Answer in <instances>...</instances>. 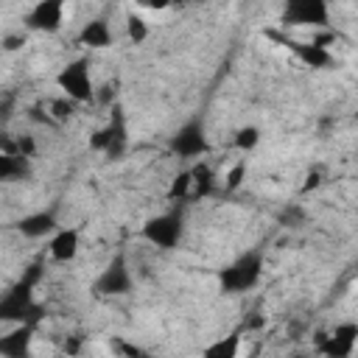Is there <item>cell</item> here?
I'll list each match as a JSON object with an SVG mask.
<instances>
[{
    "instance_id": "obj_23",
    "label": "cell",
    "mask_w": 358,
    "mask_h": 358,
    "mask_svg": "<svg viewBox=\"0 0 358 358\" xmlns=\"http://www.w3.org/2000/svg\"><path fill=\"white\" fill-rule=\"evenodd\" d=\"M246 159H238L227 173H224V187L227 190H238L241 185H243V179H246Z\"/></svg>"
},
{
    "instance_id": "obj_1",
    "label": "cell",
    "mask_w": 358,
    "mask_h": 358,
    "mask_svg": "<svg viewBox=\"0 0 358 358\" xmlns=\"http://www.w3.org/2000/svg\"><path fill=\"white\" fill-rule=\"evenodd\" d=\"M42 280V266L34 263L28 271L0 296V322L6 324H36L42 319V308L36 302V285Z\"/></svg>"
},
{
    "instance_id": "obj_15",
    "label": "cell",
    "mask_w": 358,
    "mask_h": 358,
    "mask_svg": "<svg viewBox=\"0 0 358 358\" xmlns=\"http://www.w3.org/2000/svg\"><path fill=\"white\" fill-rule=\"evenodd\" d=\"M78 45L90 48V50H103V48H112L115 45V34H112V25L106 17H95L90 22L81 25L78 31Z\"/></svg>"
},
{
    "instance_id": "obj_3",
    "label": "cell",
    "mask_w": 358,
    "mask_h": 358,
    "mask_svg": "<svg viewBox=\"0 0 358 358\" xmlns=\"http://www.w3.org/2000/svg\"><path fill=\"white\" fill-rule=\"evenodd\" d=\"M168 151L185 162H193V159H204L210 151H213V143H210V134H207V126L199 115L187 117L168 140Z\"/></svg>"
},
{
    "instance_id": "obj_8",
    "label": "cell",
    "mask_w": 358,
    "mask_h": 358,
    "mask_svg": "<svg viewBox=\"0 0 358 358\" xmlns=\"http://www.w3.org/2000/svg\"><path fill=\"white\" fill-rule=\"evenodd\" d=\"M131 288H134L131 268H129V263H126L123 255H115V257L106 263V268L98 274V280H95V294H98V296H123V294H129Z\"/></svg>"
},
{
    "instance_id": "obj_28",
    "label": "cell",
    "mask_w": 358,
    "mask_h": 358,
    "mask_svg": "<svg viewBox=\"0 0 358 358\" xmlns=\"http://www.w3.org/2000/svg\"><path fill=\"white\" fill-rule=\"evenodd\" d=\"M25 45V34H6L3 39H0V48L6 50V53H14V50H20Z\"/></svg>"
},
{
    "instance_id": "obj_14",
    "label": "cell",
    "mask_w": 358,
    "mask_h": 358,
    "mask_svg": "<svg viewBox=\"0 0 358 358\" xmlns=\"http://www.w3.org/2000/svg\"><path fill=\"white\" fill-rule=\"evenodd\" d=\"M34 327L36 324H11V330L0 336V355L3 358L28 355L31 352V341H34Z\"/></svg>"
},
{
    "instance_id": "obj_26",
    "label": "cell",
    "mask_w": 358,
    "mask_h": 358,
    "mask_svg": "<svg viewBox=\"0 0 358 358\" xmlns=\"http://www.w3.org/2000/svg\"><path fill=\"white\" fill-rule=\"evenodd\" d=\"M14 137H17V154L34 159L36 157V140H34V134H14Z\"/></svg>"
},
{
    "instance_id": "obj_24",
    "label": "cell",
    "mask_w": 358,
    "mask_h": 358,
    "mask_svg": "<svg viewBox=\"0 0 358 358\" xmlns=\"http://www.w3.org/2000/svg\"><path fill=\"white\" fill-rule=\"evenodd\" d=\"M28 120H34V123H39V126H48V129H59L56 120L48 115L45 103H34V106H28Z\"/></svg>"
},
{
    "instance_id": "obj_6",
    "label": "cell",
    "mask_w": 358,
    "mask_h": 358,
    "mask_svg": "<svg viewBox=\"0 0 358 358\" xmlns=\"http://www.w3.org/2000/svg\"><path fill=\"white\" fill-rule=\"evenodd\" d=\"M126 143H129V134H126V117L120 112V106L112 109V117L106 126L95 129L90 134V148L98 151V154H106L109 159H120L123 151H126Z\"/></svg>"
},
{
    "instance_id": "obj_9",
    "label": "cell",
    "mask_w": 358,
    "mask_h": 358,
    "mask_svg": "<svg viewBox=\"0 0 358 358\" xmlns=\"http://www.w3.org/2000/svg\"><path fill=\"white\" fill-rule=\"evenodd\" d=\"M64 6L67 0H36L25 14V25L39 34H56L64 25Z\"/></svg>"
},
{
    "instance_id": "obj_13",
    "label": "cell",
    "mask_w": 358,
    "mask_h": 358,
    "mask_svg": "<svg viewBox=\"0 0 358 358\" xmlns=\"http://www.w3.org/2000/svg\"><path fill=\"white\" fill-rule=\"evenodd\" d=\"M56 229H59V221H56V215L50 210H36V213H28V215H22L17 221V232L22 238H31V241L50 238Z\"/></svg>"
},
{
    "instance_id": "obj_27",
    "label": "cell",
    "mask_w": 358,
    "mask_h": 358,
    "mask_svg": "<svg viewBox=\"0 0 358 358\" xmlns=\"http://www.w3.org/2000/svg\"><path fill=\"white\" fill-rule=\"evenodd\" d=\"M115 95H117L115 84H103V87H95V101H92V103H101V106H112V103H115Z\"/></svg>"
},
{
    "instance_id": "obj_11",
    "label": "cell",
    "mask_w": 358,
    "mask_h": 358,
    "mask_svg": "<svg viewBox=\"0 0 358 358\" xmlns=\"http://www.w3.org/2000/svg\"><path fill=\"white\" fill-rule=\"evenodd\" d=\"M355 341H358V324L344 322L330 336H324L319 341V352L327 355V358H350L355 352Z\"/></svg>"
},
{
    "instance_id": "obj_32",
    "label": "cell",
    "mask_w": 358,
    "mask_h": 358,
    "mask_svg": "<svg viewBox=\"0 0 358 358\" xmlns=\"http://www.w3.org/2000/svg\"><path fill=\"white\" fill-rule=\"evenodd\" d=\"M112 350H117V352H123V355H143L140 347H131V344H123V341H115Z\"/></svg>"
},
{
    "instance_id": "obj_10",
    "label": "cell",
    "mask_w": 358,
    "mask_h": 358,
    "mask_svg": "<svg viewBox=\"0 0 358 358\" xmlns=\"http://www.w3.org/2000/svg\"><path fill=\"white\" fill-rule=\"evenodd\" d=\"M271 39H277V42H282L305 67H313V70H324V67H330L333 64V53H330V48H322V45H316V42H299V39H288V36H282V34H277V31H266Z\"/></svg>"
},
{
    "instance_id": "obj_31",
    "label": "cell",
    "mask_w": 358,
    "mask_h": 358,
    "mask_svg": "<svg viewBox=\"0 0 358 358\" xmlns=\"http://www.w3.org/2000/svg\"><path fill=\"white\" fill-rule=\"evenodd\" d=\"M143 8H151V11H165L171 6V0H137Z\"/></svg>"
},
{
    "instance_id": "obj_25",
    "label": "cell",
    "mask_w": 358,
    "mask_h": 358,
    "mask_svg": "<svg viewBox=\"0 0 358 358\" xmlns=\"http://www.w3.org/2000/svg\"><path fill=\"white\" fill-rule=\"evenodd\" d=\"M14 109H17V92H3L0 95V126H6L11 120Z\"/></svg>"
},
{
    "instance_id": "obj_5",
    "label": "cell",
    "mask_w": 358,
    "mask_h": 358,
    "mask_svg": "<svg viewBox=\"0 0 358 358\" xmlns=\"http://www.w3.org/2000/svg\"><path fill=\"white\" fill-rule=\"evenodd\" d=\"M56 87L62 90V95H67L76 103H92L95 101V81L90 73V59L78 56V59L67 62L56 73Z\"/></svg>"
},
{
    "instance_id": "obj_29",
    "label": "cell",
    "mask_w": 358,
    "mask_h": 358,
    "mask_svg": "<svg viewBox=\"0 0 358 358\" xmlns=\"http://www.w3.org/2000/svg\"><path fill=\"white\" fill-rule=\"evenodd\" d=\"M0 154H17V137L0 129Z\"/></svg>"
},
{
    "instance_id": "obj_4",
    "label": "cell",
    "mask_w": 358,
    "mask_h": 358,
    "mask_svg": "<svg viewBox=\"0 0 358 358\" xmlns=\"http://www.w3.org/2000/svg\"><path fill=\"white\" fill-rule=\"evenodd\" d=\"M185 235V213L176 210H165L159 215H151L143 227H140V238L157 249H176L179 241Z\"/></svg>"
},
{
    "instance_id": "obj_33",
    "label": "cell",
    "mask_w": 358,
    "mask_h": 358,
    "mask_svg": "<svg viewBox=\"0 0 358 358\" xmlns=\"http://www.w3.org/2000/svg\"><path fill=\"white\" fill-rule=\"evenodd\" d=\"M182 3H187V0H171V6H182Z\"/></svg>"
},
{
    "instance_id": "obj_16",
    "label": "cell",
    "mask_w": 358,
    "mask_h": 358,
    "mask_svg": "<svg viewBox=\"0 0 358 358\" xmlns=\"http://www.w3.org/2000/svg\"><path fill=\"white\" fill-rule=\"evenodd\" d=\"M190 179H193V187H190V199H204V196H210V193H215V187H218V176H215V171L204 162V159H193V165H190Z\"/></svg>"
},
{
    "instance_id": "obj_21",
    "label": "cell",
    "mask_w": 358,
    "mask_h": 358,
    "mask_svg": "<svg viewBox=\"0 0 358 358\" xmlns=\"http://www.w3.org/2000/svg\"><path fill=\"white\" fill-rule=\"evenodd\" d=\"M257 143H260V129H257V126H241V129H235L232 145H235L238 151L249 154V151L257 148Z\"/></svg>"
},
{
    "instance_id": "obj_22",
    "label": "cell",
    "mask_w": 358,
    "mask_h": 358,
    "mask_svg": "<svg viewBox=\"0 0 358 358\" xmlns=\"http://www.w3.org/2000/svg\"><path fill=\"white\" fill-rule=\"evenodd\" d=\"M190 187H193V179H190V168L179 171L173 179H171V187H168V199L171 201H185L190 199Z\"/></svg>"
},
{
    "instance_id": "obj_19",
    "label": "cell",
    "mask_w": 358,
    "mask_h": 358,
    "mask_svg": "<svg viewBox=\"0 0 358 358\" xmlns=\"http://www.w3.org/2000/svg\"><path fill=\"white\" fill-rule=\"evenodd\" d=\"M76 101H70L67 95H59V98H50V101H45V109H48V115L56 120V126H62V123H67L70 117H73V112H76Z\"/></svg>"
},
{
    "instance_id": "obj_2",
    "label": "cell",
    "mask_w": 358,
    "mask_h": 358,
    "mask_svg": "<svg viewBox=\"0 0 358 358\" xmlns=\"http://www.w3.org/2000/svg\"><path fill=\"white\" fill-rule=\"evenodd\" d=\"M263 263H266V257H263L260 249H249V252L238 255L229 266H224L218 271V288L224 294H246V291H252L263 277Z\"/></svg>"
},
{
    "instance_id": "obj_20",
    "label": "cell",
    "mask_w": 358,
    "mask_h": 358,
    "mask_svg": "<svg viewBox=\"0 0 358 358\" xmlns=\"http://www.w3.org/2000/svg\"><path fill=\"white\" fill-rule=\"evenodd\" d=\"M148 34H151L148 22H145L140 14L129 11V14H126V39H129L131 45H143V42L148 39Z\"/></svg>"
},
{
    "instance_id": "obj_30",
    "label": "cell",
    "mask_w": 358,
    "mask_h": 358,
    "mask_svg": "<svg viewBox=\"0 0 358 358\" xmlns=\"http://www.w3.org/2000/svg\"><path fill=\"white\" fill-rule=\"evenodd\" d=\"M319 185H322V171H319V168H313V171H308V176H305L302 193H310V190H316Z\"/></svg>"
},
{
    "instance_id": "obj_17",
    "label": "cell",
    "mask_w": 358,
    "mask_h": 358,
    "mask_svg": "<svg viewBox=\"0 0 358 358\" xmlns=\"http://www.w3.org/2000/svg\"><path fill=\"white\" fill-rule=\"evenodd\" d=\"M31 176V159L22 154H0V182H22Z\"/></svg>"
},
{
    "instance_id": "obj_12",
    "label": "cell",
    "mask_w": 358,
    "mask_h": 358,
    "mask_svg": "<svg viewBox=\"0 0 358 358\" xmlns=\"http://www.w3.org/2000/svg\"><path fill=\"white\" fill-rule=\"evenodd\" d=\"M78 246H81V235L76 227H59L50 241H48V255L56 260V263H70L76 260L78 255Z\"/></svg>"
},
{
    "instance_id": "obj_18",
    "label": "cell",
    "mask_w": 358,
    "mask_h": 358,
    "mask_svg": "<svg viewBox=\"0 0 358 358\" xmlns=\"http://www.w3.org/2000/svg\"><path fill=\"white\" fill-rule=\"evenodd\" d=\"M238 350H241V336H224V338L207 344L201 352H204L207 358H235Z\"/></svg>"
},
{
    "instance_id": "obj_7",
    "label": "cell",
    "mask_w": 358,
    "mask_h": 358,
    "mask_svg": "<svg viewBox=\"0 0 358 358\" xmlns=\"http://www.w3.org/2000/svg\"><path fill=\"white\" fill-rule=\"evenodd\" d=\"M282 22L294 28H327L330 0H285Z\"/></svg>"
}]
</instances>
